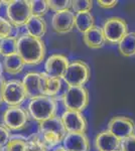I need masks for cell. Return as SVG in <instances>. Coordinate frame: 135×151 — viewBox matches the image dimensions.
<instances>
[{
	"label": "cell",
	"instance_id": "obj_1",
	"mask_svg": "<svg viewBox=\"0 0 135 151\" xmlns=\"http://www.w3.org/2000/svg\"><path fill=\"white\" fill-rule=\"evenodd\" d=\"M46 48L45 41L26 33L17 38V55L21 58L24 65H36L43 62Z\"/></svg>",
	"mask_w": 135,
	"mask_h": 151
},
{
	"label": "cell",
	"instance_id": "obj_2",
	"mask_svg": "<svg viewBox=\"0 0 135 151\" xmlns=\"http://www.w3.org/2000/svg\"><path fill=\"white\" fill-rule=\"evenodd\" d=\"M38 130L41 135V140L46 145V147L51 149L56 146L61 145L67 134L62 120L58 116L40 122L38 125Z\"/></svg>",
	"mask_w": 135,
	"mask_h": 151
},
{
	"label": "cell",
	"instance_id": "obj_3",
	"mask_svg": "<svg viewBox=\"0 0 135 151\" xmlns=\"http://www.w3.org/2000/svg\"><path fill=\"white\" fill-rule=\"evenodd\" d=\"M56 108L58 105L53 97L40 96L29 101L27 112L30 118L40 123L56 116Z\"/></svg>",
	"mask_w": 135,
	"mask_h": 151
},
{
	"label": "cell",
	"instance_id": "obj_4",
	"mask_svg": "<svg viewBox=\"0 0 135 151\" xmlns=\"http://www.w3.org/2000/svg\"><path fill=\"white\" fill-rule=\"evenodd\" d=\"M91 78V69L84 60H77L70 63L63 81L68 87H85Z\"/></svg>",
	"mask_w": 135,
	"mask_h": 151
},
{
	"label": "cell",
	"instance_id": "obj_5",
	"mask_svg": "<svg viewBox=\"0 0 135 151\" xmlns=\"http://www.w3.org/2000/svg\"><path fill=\"white\" fill-rule=\"evenodd\" d=\"M89 91L85 87H68L62 96V102L67 110L82 112L89 105Z\"/></svg>",
	"mask_w": 135,
	"mask_h": 151
},
{
	"label": "cell",
	"instance_id": "obj_6",
	"mask_svg": "<svg viewBox=\"0 0 135 151\" xmlns=\"http://www.w3.org/2000/svg\"><path fill=\"white\" fill-rule=\"evenodd\" d=\"M105 41L108 45H118L128 32V24L122 17L113 16L106 19L102 26Z\"/></svg>",
	"mask_w": 135,
	"mask_h": 151
},
{
	"label": "cell",
	"instance_id": "obj_7",
	"mask_svg": "<svg viewBox=\"0 0 135 151\" xmlns=\"http://www.w3.org/2000/svg\"><path fill=\"white\" fill-rule=\"evenodd\" d=\"M7 17L14 27H21L27 22L31 16L29 1L26 0H15L12 1L6 9Z\"/></svg>",
	"mask_w": 135,
	"mask_h": 151
},
{
	"label": "cell",
	"instance_id": "obj_8",
	"mask_svg": "<svg viewBox=\"0 0 135 151\" xmlns=\"http://www.w3.org/2000/svg\"><path fill=\"white\" fill-rule=\"evenodd\" d=\"M25 99L27 98L22 82L19 80H10L5 82L2 93V101L4 103L9 107L21 106Z\"/></svg>",
	"mask_w": 135,
	"mask_h": 151
},
{
	"label": "cell",
	"instance_id": "obj_9",
	"mask_svg": "<svg viewBox=\"0 0 135 151\" xmlns=\"http://www.w3.org/2000/svg\"><path fill=\"white\" fill-rule=\"evenodd\" d=\"M29 118L27 110L21 106L8 107L3 114V125L9 131H18L25 127Z\"/></svg>",
	"mask_w": 135,
	"mask_h": 151
},
{
	"label": "cell",
	"instance_id": "obj_10",
	"mask_svg": "<svg viewBox=\"0 0 135 151\" xmlns=\"http://www.w3.org/2000/svg\"><path fill=\"white\" fill-rule=\"evenodd\" d=\"M107 130L122 141L135 134V123L127 116H115L108 123Z\"/></svg>",
	"mask_w": 135,
	"mask_h": 151
},
{
	"label": "cell",
	"instance_id": "obj_11",
	"mask_svg": "<svg viewBox=\"0 0 135 151\" xmlns=\"http://www.w3.org/2000/svg\"><path fill=\"white\" fill-rule=\"evenodd\" d=\"M60 118L67 133H86L88 123L82 112L66 110Z\"/></svg>",
	"mask_w": 135,
	"mask_h": 151
},
{
	"label": "cell",
	"instance_id": "obj_12",
	"mask_svg": "<svg viewBox=\"0 0 135 151\" xmlns=\"http://www.w3.org/2000/svg\"><path fill=\"white\" fill-rule=\"evenodd\" d=\"M69 65L70 60L65 55L53 53L46 58L45 63V73L51 78L62 80Z\"/></svg>",
	"mask_w": 135,
	"mask_h": 151
},
{
	"label": "cell",
	"instance_id": "obj_13",
	"mask_svg": "<svg viewBox=\"0 0 135 151\" xmlns=\"http://www.w3.org/2000/svg\"><path fill=\"white\" fill-rule=\"evenodd\" d=\"M51 26L60 35L71 32L75 28V13L71 9L55 12L51 18Z\"/></svg>",
	"mask_w": 135,
	"mask_h": 151
},
{
	"label": "cell",
	"instance_id": "obj_14",
	"mask_svg": "<svg viewBox=\"0 0 135 151\" xmlns=\"http://www.w3.org/2000/svg\"><path fill=\"white\" fill-rule=\"evenodd\" d=\"M63 146L68 151H91L90 141L86 133H67Z\"/></svg>",
	"mask_w": 135,
	"mask_h": 151
},
{
	"label": "cell",
	"instance_id": "obj_15",
	"mask_svg": "<svg viewBox=\"0 0 135 151\" xmlns=\"http://www.w3.org/2000/svg\"><path fill=\"white\" fill-rule=\"evenodd\" d=\"M120 143L121 141L107 129L98 133L94 139V145L97 151H117L120 149Z\"/></svg>",
	"mask_w": 135,
	"mask_h": 151
},
{
	"label": "cell",
	"instance_id": "obj_16",
	"mask_svg": "<svg viewBox=\"0 0 135 151\" xmlns=\"http://www.w3.org/2000/svg\"><path fill=\"white\" fill-rule=\"evenodd\" d=\"M22 85L25 90L26 98L31 100L43 96L41 94V81L40 73L30 72L27 73L22 79Z\"/></svg>",
	"mask_w": 135,
	"mask_h": 151
},
{
	"label": "cell",
	"instance_id": "obj_17",
	"mask_svg": "<svg viewBox=\"0 0 135 151\" xmlns=\"http://www.w3.org/2000/svg\"><path fill=\"white\" fill-rule=\"evenodd\" d=\"M83 41L89 48L100 50L106 45L102 27L94 25L85 33H83Z\"/></svg>",
	"mask_w": 135,
	"mask_h": 151
},
{
	"label": "cell",
	"instance_id": "obj_18",
	"mask_svg": "<svg viewBox=\"0 0 135 151\" xmlns=\"http://www.w3.org/2000/svg\"><path fill=\"white\" fill-rule=\"evenodd\" d=\"M24 27H25L26 35L43 40V36H45L46 33L48 25H46V22L43 17L31 15L26 24L24 25Z\"/></svg>",
	"mask_w": 135,
	"mask_h": 151
},
{
	"label": "cell",
	"instance_id": "obj_19",
	"mask_svg": "<svg viewBox=\"0 0 135 151\" xmlns=\"http://www.w3.org/2000/svg\"><path fill=\"white\" fill-rule=\"evenodd\" d=\"M41 81V94L43 96L53 97L60 93L62 89V80L55 79L48 76L45 72L40 73Z\"/></svg>",
	"mask_w": 135,
	"mask_h": 151
},
{
	"label": "cell",
	"instance_id": "obj_20",
	"mask_svg": "<svg viewBox=\"0 0 135 151\" xmlns=\"http://www.w3.org/2000/svg\"><path fill=\"white\" fill-rule=\"evenodd\" d=\"M24 63L21 60L17 53L8 57H4L2 67H3V72H6L9 75H17L23 70Z\"/></svg>",
	"mask_w": 135,
	"mask_h": 151
},
{
	"label": "cell",
	"instance_id": "obj_21",
	"mask_svg": "<svg viewBox=\"0 0 135 151\" xmlns=\"http://www.w3.org/2000/svg\"><path fill=\"white\" fill-rule=\"evenodd\" d=\"M118 52L125 58H131L135 55V31L127 32L126 35L119 41Z\"/></svg>",
	"mask_w": 135,
	"mask_h": 151
},
{
	"label": "cell",
	"instance_id": "obj_22",
	"mask_svg": "<svg viewBox=\"0 0 135 151\" xmlns=\"http://www.w3.org/2000/svg\"><path fill=\"white\" fill-rule=\"evenodd\" d=\"M95 25V17L91 11L80 12L75 14V28L79 32L85 33L91 27Z\"/></svg>",
	"mask_w": 135,
	"mask_h": 151
},
{
	"label": "cell",
	"instance_id": "obj_23",
	"mask_svg": "<svg viewBox=\"0 0 135 151\" xmlns=\"http://www.w3.org/2000/svg\"><path fill=\"white\" fill-rule=\"evenodd\" d=\"M15 53H17V38L15 36L0 40V55H3V58Z\"/></svg>",
	"mask_w": 135,
	"mask_h": 151
},
{
	"label": "cell",
	"instance_id": "obj_24",
	"mask_svg": "<svg viewBox=\"0 0 135 151\" xmlns=\"http://www.w3.org/2000/svg\"><path fill=\"white\" fill-rule=\"evenodd\" d=\"M30 11L32 16L43 17L48 10V5L46 0H31L29 1Z\"/></svg>",
	"mask_w": 135,
	"mask_h": 151
},
{
	"label": "cell",
	"instance_id": "obj_25",
	"mask_svg": "<svg viewBox=\"0 0 135 151\" xmlns=\"http://www.w3.org/2000/svg\"><path fill=\"white\" fill-rule=\"evenodd\" d=\"M24 151H48V148L46 147L40 136L31 135L26 140V146Z\"/></svg>",
	"mask_w": 135,
	"mask_h": 151
},
{
	"label": "cell",
	"instance_id": "obj_26",
	"mask_svg": "<svg viewBox=\"0 0 135 151\" xmlns=\"http://www.w3.org/2000/svg\"><path fill=\"white\" fill-rule=\"evenodd\" d=\"M26 140L27 138L22 136H14L11 137L3 151H24L26 146Z\"/></svg>",
	"mask_w": 135,
	"mask_h": 151
},
{
	"label": "cell",
	"instance_id": "obj_27",
	"mask_svg": "<svg viewBox=\"0 0 135 151\" xmlns=\"http://www.w3.org/2000/svg\"><path fill=\"white\" fill-rule=\"evenodd\" d=\"M93 8L92 0H74L72 1L71 10L74 13H80V12H89Z\"/></svg>",
	"mask_w": 135,
	"mask_h": 151
},
{
	"label": "cell",
	"instance_id": "obj_28",
	"mask_svg": "<svg viewBox=\"0 0 135 151\" xmlns=\"http://www.w3.org/2000/svg\"><path fill=\"white\" fill-rule=\"evenodd\" d=\"M13 30H14V26L12 25L10 21L8 19L0 16V40H5L7 37H10V36H13L12 35Z\"/></svg>",
	"mask_w": 135,
	"mask_h": 151
},
{
	"label": "cell",
	"instance_id": "obj_29",
	"mask_svg": "<svg viewBox=\"0 0 135 151\" xmlns=\"http://www.w3.org/2000/svg\"><path fill=\"white\" fill-rule=\"evenodd\" d=\"M48 9L53 12L64 11L71 9L72 1L71 0H48Z\"/></svg>",
	"mask_w": 135,
	"mask_h": 151
},
{
	"label": "cell",
	"instance_id": "obj_30",
	"mask_svg": "<svg viewBox=\"0 0 135 151\" xmlns=\"http://www.w3.org/2000/svg\"><path fill=\"white\" fill-rule=\"evenodd\" d=\"M120 151H135V134L122 140L120 143Z\"/></svg>",
	"mask_w": 135,
	"mask_h": 151
},
{
	"label": "cell",
	"instance_id": "obj_31",
	"mask_svg": "<svg viewBox=\"0 0 135 151\" xmlns=\"http://www.w3.org/2000/svg\"><path fill=\"white\" fill-rule=\"evenodd\" d=\"M10 138H11L10 131L4 125L0 124V149L5 147L6 144L8 143V141L10 140Z\"/></svg>",
	"mask_w": 135,
	"mask_h": 151
},
{
	"label": "cell",
	"instance_id": "obj_32",
	"mask_svg": "<svg viewBox=\"0 0 135 151\" xmlns=\"http://www.w3.org/2000/svg\"><path fill=\"white\" fill-rule=\"evenodd\" d=\"M97 4L99 5L101 8L104 9H111L114 8L115 6L118 4V1L117 0H111V1H105V0H98Z\"/></svg>",
	"mask_w": 135,
	"mask_h": 151
},
{
	"label": "cell",
	"instance_id": "obj_33",
	"mask_svg": "<svg viewBox=\"0 0 135 151\" xmlns=\"http://www.w3.org/2000/svg\"><path fill=\"white\" fill-rule=\"evenodd\" d=\"M5 80L4 78H1L0 79V103L2 102V93H3V88H4V84H5Z\"/></svg>",
	"mask_w": 135,
	"mask_h": 151
},
{
	"label": "cell",
	"instance_id": "obj_34",
	"mask_svg": "<svg viewBox=\"0 0 135 151\" xmlns=\"http://www.w3.org/2000/svg\"><path fill=\"white\" fill-rule=\"evenodd\" d=\"M48 151H68V150L66 149L63 145H58V146H56V147L51 148V149H50Z\"/></svg>",
	"mask_w": 135,
	"mask_h": 151
},
{
	"label": "cell",
	"instance_id": "obj_35",
	"mask_svg": "<svg viewBox=\"0 0 135 151\" xmlns=\"http://www.w3.org/2000/svg\"><path fill=\"white\" fill-rule=\"evenodd\" d=\"M1 78H4L3 77V67H2V63L0 62V79Z\"/></svg>",
	"mask_w": 135,
	"mask_h": 151
},
{
	"label": "cell",
	"instance_id": "obj_36",
	"mask_svg": "<svg viewBox=\"0 0 135 151\" xmlns=\"http://www.w3.org/2000/svg\"><path fill=\"white\" fill-rule=\"evenodd\" d=\"M0 6H1V1H0Z\"/></svg>",
	"mask_w": 135,
	"mask_h": 151
},
{
	"label": "cell",
	"instance_id": "obj_37",
	"mask_svg": "<svg viewBox=\"0 0 135 151\" xmlns=\"http://www.w3.org/2000/svg\"><path fill=\"white\" fill-rule=\"evenodd\" d=\"M117 151H120V150H117Z\"/></svg>",
	"mask_w": 135,
	"mask_h": 151
}]
</instances>
